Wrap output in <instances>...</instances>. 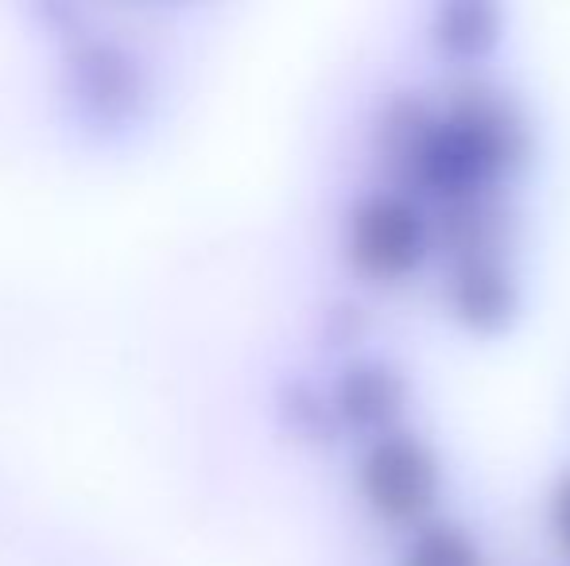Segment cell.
Returning <instances> with one entry per match:
<instances>
[{
  "instance_id": "obj_7",
  "label": "cell",
  "mask_w": 570,
  "mask_h": 566,
  "mask_svg": "<svg viewBox=\"0 0 570 566\" xmlns=\"http://www.w3.org/2000/svg\"><path fill=\"white\" fill-rule=\"evenodd\" d=\"M396 566H489V559L473 532L435 516L423 528L407 532L404 544H400Z\"/></svg>"
},
{
  "instance_id": "obj_3",
  "label": "cell",
  "mask_w": 570,
  "mask_h": 566,
  "mask_svg": "<svg viewBox=\"0 0 570 566\" xmlns=\"http://www.w3.org/2000/svg\"><path fill=\"white\" fill-rule=\"evenodd\" d=\"M446 474L439 450L420 435L404 427L384 438L365 443L357 458V493L376 524L392 532H415L435 520V508L443 500Z\"/></svg>"
},
{
  "instance_id": "obj_4",
  "label": "cell",
  "mask_w": 570,
  "mask_h": 566,
  "mask_svg": "<svg viewBox=\"0 0 570 566\" xmlns=\"http://www.w3.org/2000/svg\"><path fill=\"white\" fill-rule=\"evenodd\" d=\"M443 302L454 326L478 338H501L517 326L524 291L509 252H470L443 260Z\"/></svg>"
},
{
  "instance_id": "obj_2",
  "label": "cell",
  "mask_w": 570,
  "mask_h": 566,
  "mask_svg": "<svg viewBox=\"0 0 570 566\" xmlns=\"http://www.w3.org/2000/svg\"><path fill=\"white\" fill-rule=\"evenodd\" d=\"M435 257V214L396 187L368 190L345 218V265L376 287H400Z\"/></svg>"
},
{
  "instance_id": "obj_1",
  "label": "cell",
  "mask_w": 570,
  "mask_h": 566,
  "mask_svg": "<svg viewBox=\"0 0 570 566\" xmlns=\"http://www.w3.org/2000/svg\"><path fill=\"white\" fill-rule=\"evenodd\" d=\"M532 148L524 106L489 78H458L439 106L420 93L396 98L376 125V156L392 187L431 214L504 195Z\"/></svg>"
},
{
  "instance_id": "obj_8",
  "label": "cell",
  "mask_w": 570,
  "mask_h": 566,
  "mask_svg": "<svg viewBox=\"0 0 570 566\" xmlns=\"http://www.w3.org/2000/svg\"><path fill=\"white\" fill-rule=\"evenodd\" d=\"M548 524H551V536H556V544L563 547V555H570V474L559 477V485L551 489Z\"/></svg>"
},
{
  "instance_id": "obj_6",
  "label": "cell",
  "mask_w": 570,
  "mask_h": 566,
  "mask_svg": "<svg viewBox=\"0 0 570 566\" xmlns=\"http://www.w3.org/2000/svg\"><path fill=\"white\" fill-rule=\"evenodd\" d=\"M504 12L493 0H451L431 8L428 43L451 67H481L504 43Z\"/></svg>"
},
{
  "instance_id": "obj_5",
  "label": "cell",
  "mask_w": 570,
  "mask_h": 566,
  "mask_svg": "<svg viewBox=\"0 0 570 566\" xmlns=\"http://www.w3.org/2000/svg\"><path fill=\"white\" fill-rule=\"evenodd\" d=\"M331 408L342 430L373 443L392 430H404V416L412 408V380L389 357H353L334 377Z\"/></svg>"
}]
</instances>
